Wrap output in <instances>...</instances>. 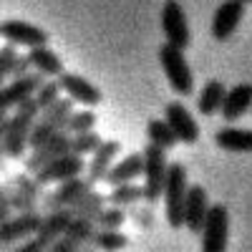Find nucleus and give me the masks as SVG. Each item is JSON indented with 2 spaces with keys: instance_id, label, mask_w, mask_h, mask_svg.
<instances>
[{
  "instance_id": "nucleus-8",
  "label": "nucleus",
  "mask_w": 252,
  "mask_h": 252,
  "mask_svg": "<svg viewBox=\"0 0 252 252\" xmlns=\"http://www.w3.org/2000/svg\"><path fill=\"white\" fill-rule=\"evenodd\" d=\"M83 172H86V159L78 157V154H63L56 161L40 166V169L33 174V179L40 189H43L48 184H61V182L83 177Z\"/></svg>"
},
{
  "instance_id": "nucleus-26",
  "label": "nucleus",
  "mask_w": 252,
  "mask_h": 252,
  "mask_svg": "<svg viewBox=\"0 0 252 252\" xmlns=\"http://www.w3.org/2000/svg\"><path fill=\"white\" fill-rule=\"evenodd\" d=\"M146 136H149V144L159 146V149H164V152L174 149V146L179 144L174 131L169 129V124H166L164 119H149V124H146Z\"/></svg>"
},
{
  "instance_id": "nucleus-20",
  "label": "nucleus",
  "mask_w": 252,
  "mask_h": 252,
  "mask_svg": "<svg viewBox=\"0 0 252 252\" xmlns=\"http://www.w3.org/2000/svg\"><path fill=\"white\" fill-rule=\"evenodd\" d=\"M250 109H252V83H237V86L227 89L220 114H222V119L227 124H235Z\"/></svg>"
},
{
  "instance_id": "nucleus-38",
  "label": "nucleus",
  "mask_w": 252,
  "mask_h": 252,
  "mask_svg": "<svg viewBox=\"0 0 252 252\" xmlns=\"http://www.w3.org/2000/svg\"><path fill=\"white\" fill-rule=\"evenodd\" d=\"M78 252H94V250H89V247H83V250H78Z\"/></svg>"
},
{
  "instance_id": "nucleus-31",
  "label": "nucleus",
  "mask_w": 252,
  "mask_h": 252,
  "mask_svg": "<svg viewBox=\"0 0 252 252\" xmlns=\"http://www.w3.org/2000/svg\"><path fill=\"white\" fill-rule=\"evenodd\" d=\"M126 222V212L121 207H103L96 217V229H121Z\"/></svg>"
},
{
  "instance_id": "nucleus-9",
  "label": "nucleus",
  "mask_w": 252,
  "mask_h": 252,
  "mask_svg": "<svg viewBox=\"0 0 252 252\" xmlns=\"http://www.w3.org/2000/svg\"><path fill=\"white\" fill-rule=\"evenodd\" d=\"M94 189V184L86 177H76L68 182H61L53 192H48L40 199V212H56V209H71L81 197H86Z\"/></svg>"
},
{
  "instance_id": "nucleus-1",
  "label": "nucleus",
  "mask_w": 252,
  "mask_h": 252,
  "mask_svg": "<svg viewBox=\"0 0 252 252\" xmlns=\"http://www.w3.org/2000/svg\"><path fill=\"white\" fill-rule=\"evenodd\" d=\"M38 114L40 109H38L35 98H28L20 106H15L13 116H8V126L3 134V146H5L8 159H20L28 152V136H31V129H33Z\"/></svg>"
},
{
  "instance_id": "nucleus-23",
  "label": "nucleus",
  "mask_w": 252,
  "mask_h": 252,
  "mask_svg": "<svg viewBox=\"0 0 252 252\" xmlns=\"http://www.w3.org/2000/svg\"><path fill=\"white\" fill-rule=\"evenodd\" d=\"M73 215L71 209H56V212H46L43 215V222H40V229L35 232V237L43 242L46 247H51L63 232H66V227L71 224Z\"/></svg>"
},
{
  "instance_id": "nucleus-16",
  "label": "nucleus",
  "mask_w": 252,
  "mask_h": 252,
  "mask_svg": "<svg viewBox=\"0 0 252 252\" xmlns=\"http://www.w3.org/2000/svg\"><path fill=\"white\" fill-rule=\"evenodd\" d=\"M209 212V197H207V189L202 184H192L187 189V199H184V227L189 229L192 235H202V224L207 220Z\"/></svg>"
},
{
  "instance_id": "nucleus-21",
  "label": "nucleus",
  "mask_w": 252,
  "mask_h": 252,
  "mask_svg": "<svg viewBox=\"0 0 252 252\" xmlns=\"http://www.w3.org/2000/svg\"><path fill=\"white\" fill-rule=\"evenodd\" d=\"M215 144L222 152H235V154H250L252 152V129H240V126H220L215 131Z\"/></svg>"
},
{
  "instance_id": "nucleus-25",
  "label": "nucleus",
  "mask_w": 252,
  "mask_h": 252,
  "mask_svg": "<svg viewBox=\"0 0 252 252\" xmlns=\"http://www.w3.org/2000/svg\"><path fill=\"white\" fill-rule=\"evenodd\" d=\"M126 245H129V237L119 229H96L86 247L94 252H121Z\"/></svg>"
},
{
  "instance_id": "nucleus-7",
  "label": "nucleus",
  "mask_w": 252,
  "mask_h": 252,
  "mask_svg": "<svg viewBox=\"0 0 252 252\" xmlns=\"http://www.w3.org/2000/svg\"><path fill=\"white\" fill-rule=\"evenodd\" d=\"M161 31H164V43H169L179 51H184L192 40V33H189V20L187 13L182 8L179 0H166L161 5Z\"/></svg>"
},
{
  "instance_id": "nucleus-17",
  "label": "nucleus",
  "mask_w": 252,
  "mask_h": 252,
  "mask_svg": "<svg viewBox=\"0 0 252 252\" xmlns=\"http://www.w3.org/2000/svg\"><path fill=\"white\" fill-rule=\"evenodd\" d=\"M245 15V3L242 0H222L212 15V35L215 40H227L240 26Z\"/></svg>"
},
{
  "instance_id": "nucleus-35",
  "label": "nucleus",
  "mask_w": 252,
  "mask_h": 252,
  "mask_svg": "<svg viewBox=\"0 0 252 252\" xmlns=\"http://www.w3.org/2000/svg\"><path fill=\"white\" fill-rule=\"evenodd\" d=\"M0 252H48V247L40 242L38 237H31L26 242H18L13 247H0Z\"/></svg>"
},
{
  "instance_id": "nucleus-24",
  "label": "nucleus",
  "mask_w": 252,
  "mask_h": 252,
  "mask_svg": "<svg viewBox=\"0 0 252 252\" xmlns=\"http://www.w3.org/2000/svg\"><path fill=\"white\" fill-rule=\"evenodd\" d=\"M224 94H227L224 83H222L220 78H209L204 86H202L199 96H197V111H199L202 116H215V114H220L222 101H224Z\"/></svg>"
},
{
  "instance_id": "nucleus-29",
  "label": "nucleus",
  "mask_w": 252,
  "mask_h": 252,
  "mask_svg": "<svg viewBox=\"0 0 252 252\" xmlns=\"http://www.w3.org/2000/svg\"><path fill=\"white\" fill-rule=\"evenodd\" d=\"M101 134L98 131H83V134H76L71 136V154H78V157H86V154H94L98 146H101Z\"/></svg>"
},
{
  "instance_id": "nucleus-39",
  "label": "nucleus",
  "mask_w": 252,
  "mask_h": 252,
  "mask_svg": "<svg viewBox=\"0 0 252 252\" xmlns=\"http://www.w3.org/2000/svg\"><path fill=\"white\" fill-rule=\"evenodd\" d=\"M242 3H245V5H247V3H252V0H242Z\"/></svg>"
},
{
  "instance_id": "nucleus-11",
  "label": "nucleus",
  "mask_w": 252,
  "mask_h": 252,
  "mask_svg": "<svg viewBox=\"0 0 252 252\" xmlns=\"http://www.w3.org/2000/svg\"><path fill=\"white\" fill-rule=\"evenodd\" d=\"M0 38H5L8 46H26V48H35V46H48V31L38 28L33 23H26V20H3L0 23Z\"/></svg>"
},
{
  "instance_id": "nucleus-32",
  "label": "nucleus",
  "mask_w": 252,
  "mask_h": 252,
  "mask_svg": "<svg viewBox=\"0 0 252 252\" xmlns=\"http://www.w3.org/2000/svg\"><path fill=\"white\" fill-rule=\"evenodd\" d=\"M10 182H13V184H15L23 194H28L31 199L40 202V194H43V189H40V187L35 184L33 174H28V172H15V174L10 177Z\"/></svg>"
},
{
  "instance_id": "nucleus-3",
  "label": "nucleus",
  "mask_w": 252,
  "mask_h": 252,
  "mask_svg": "<svg viewBox=\"0 0 252 252\" xmlns=\"http://www.w3.org/2000/svg\"><path fill=\"white\" fill-rule=\"evenodd\" d=\"M157 56H159V63H161L164 76L169 81L172 91L179 94L182 98L192 96L194 94V76H192V68H189V63L184 58V51H179L169 43H161Z\"/></svg>"
},
{
  "instance_id": "nucleus-28",
  "label": "nucleus",
  "mask_w": 252,
  "mask_h": 252,
  "mask_svg": "<svg viewBox=\"0 0 252 252\" xmlns=\"http://www.w3.org/2000/svg\"><path fill=\"white\" fill-rule=\"evenodd\" d=\"M96 126V114L94 111H71L66 124H63V134L68 136H76V134H83V131H94Z\"/></svg>"
},
{
  "instance_id": "nucleus-15",
  "label": "nucleus",
  "mask_w": 252,
  "mask_h": 252,
  "mask_svg": "<svg viewBox=\"0 0 252 252\" xmlns=\"http://www.w3.org/2000/svg\"><path fill=\"white\" fill-rule=\"evenodd\" d=\"M63 154H71V136L63 134V131H58L56 136H51L46 144H40L38 149H33V152L23 159V169H26L28 174H35L40 166L56 161V159L63 157Z\"/></svg>"
},
{
  "instance_id": "nucleus-30",
  "label": "nucleus",
  "mask_w": 252,
  "mask_h": 252,
  "mask_svg": "<svg viewBox=\"0 0 252 252\" xmlns=\"http://www.w3.org/2000/svg\"><path fill=\"white\" fill-rule=\"evenodd\" d=\"M35 103H38V109L43 111L48 106H53V103L61 98V86H58V78H46L43 81V86H40L35 94H33Z\"/></svg>"
},
{
  "instance_id": "nucleus-14",
  "label": "nucleus",
  "mask_w": 252,
  "mask_h": 252,
  "mask_svg": "<svg viewBox=\"0 0 252 252\" xmlns=\"http://www.w3.org/2000/svg\"><path fill=\"white\" fill-rule=\"evenodd\" d=\"M58 86L66 94V98H71L73 103H81V106H86V109L98 106L101 98H103V94L89 78H83L81 73H73V71H63L58 76Z\"/></svg>"
},
{
  "instance_id": "nucleus-12",
  "label": "nucleus",
  "mask_w": 252,
  "mask_h": 252,
  "mask_svg": "<svg viewBox=\"0 0 252 252\" xmlns=\"http://www.w3.org/2000/svg\"><path fill=\"white\" fill-rule=\"evenodd\" d=\"M43 81L46 78L38 71H31L23 78H13L10 83H5V86L0 89V114H8L10 109L20 106L23 101L33 98V94L43 86Z\"/></svg>"
},
{
  "instance_id": "nucleus-36",
  "label": "nucleus",
  "mask_w": 252,
  "mask_h": 252,
  "mask_svg": "<svg viewBox=\"0 0 252 252\" xmlns=\"http://www.w3.org/2000/svg\"><path fill=\"white\" fill-rule=\"evenodd\" d=\"M33 68H31V61H28V56H20L18 53V58H15V63H13V68H10V81L13 78H23V76H28Z\"/></svg>"
},
{
  "instance_id": "nucleus-27",
  "label": "nucleus",
  "mask_w": 252,
  "mask_h": 252,
  "mask_svg": "<svg viewBox=\"0 0 252 252\" xmlns=\"http://www.w3.org/2000/svg\"><path fill=\"white\" fill-rule=\"evenodd\" d=\"M144 199V189L139 184H119V187H111V192L106 194V202L111 207H134L136 202Z\"/></svg>"
},
{
  "instance_id": "nucleus-18",
  "label": "nucleus",
  "mask_w": 252,
  "mask_h": 252,
  "mask_svg": "<svg viewBox=\"0 0 252 252\" xmlns=\"http://www.w3.org/2000/svg\"><path fill=\"white\" fill-rule=\"evenodd\" d=\"M121 154V141L116 139H103L101 146L91 154V161L86 164V177L91 184H98L103 182V177H106V172L111 169V164L116 161V157Z\"/></svg>"
},
{
  "instance_id": "nucleus-22",
  "label": "nucleus",
  "mask_w": 252,
  "mask_h": 252,
  "mask_svg": "<svg viewBox=\"0 0 252 252\" xmlns=\"http://www.w3.org/2000/svg\"><path fill=\"white\" fill-rule=\"evenodd\" d=\"M28 61H31V68L33 71H38L43 78H58L63 71V61H61V56L56 53V51H51L48 46H35V48H31L28 53Z\"/></svg>"
},
{
  "instance_id": "nucleus-2",
  "label": "nucleus",
  "mask_w": 252,
  "mask_h": 252,
  "mask_svg": "<svg viewBox=\"0 0 252 252\" xmlns=\"http://www.w3.org/2000/svg\"><path fill=\"white\" fill-rule=\"evenodd\" d=\"M187 166L182 161H172L166 169V182H164V217L172 229L184 227V199H187Z\"/></svg>"
},
{
  "instance_id": "nucleus-33",
  "label": "nucleus",
  "mask_w": 252,
  "mask_h": 252,
  "mask_svg": "<svg viewBox=\"0 0 252 252\" xmlns=\"http://www.w3.org/2000/svg\"><path fill=\"white\" fill-rule=\"evenodd\" d=\"M18 58V48L15 46H3L0 48V89L5 86V81L10 78V68H13V63Z\"/></svg>"
},
{
  "instance_id": "nucleus-6",
  "label": "nucleus",
  "mask_w": 252,
  "mask_h": 252,
  "mask_svg": "<svg viewBox=\"0 0 252 252\" xmlns=\"http://www.w3.org/2000/svg\"><path fill=\"white\" fill-rule=\"evenodd\" d=\"M229 240V209L220 204H209L207 220L202 224V252H227Z\"/></svg>"
},
{
  "instance_id": "nucleus-5",
  "label": "nucleus",
  "mask_w": 252,
  "mask_h": 252,
  "mask_svg": "<svg viewBox=\"0 0 252 252\" xmlns=\"http://www.w3.org/2000/svg\"><path fill=\"white\" fill-rule=\"evenodd\" d=\"M73 111V101L66 98V96H61L53 106L43 109L38 114L35 124H33V129H31V136H28V149H38L40 144H46L51 136H56L58 131H63V124H66L68 114Z\"/></svg>"
},
{
  "instance_id": "nucleus-4",
  "label": "nucleus",
  "mask_w": 252,
  "mask_h": 252,
  "mask_svg": "<svg viewBox=\"0 0 252 252\" xmlns=\"http://www.w3.org/2000/svg\"><path fill=\"white\" fill-rule=\"evenodd\" d=\"M144 202L146 204H157L164 194V182H166V169H169V161H166V152L159 149L154 144H146L144 149Z\"/></svg>"
},
{
  "instance_id": "nucleus-10",
  "label": "nucleus",
  "mask_w": 252,
  "mask_h": 252,
  "mask_svg": "<svg viewBox=\"0 0 252 252\" xmlns=\"http://www.w3.org/2000/svg\"><path fill=\"white\" fill-rule=\"evenodd\" d=\"M43 222V212H20L13 215L10 220H5L0 224V247H13L18 242H26L31 237H35V232L40 229Z\"/></svg>"
},
{
  "instance_id": "nucleus-13",
  "label": "nucleus",
  "mask_w": 252,
  "mask_h": 252,
  "mask_svg": "<svg viewBox=\"0 0 252 252\" xmlns=\"http://www.w3.org/2000/svg\"><path fill=\"white\" fill-rule=\"evenodd\" d=\"M164 121L169 124V129L174 131L177 141H182V144H197L199 141V124L182 101L166 103L164 106Z\"/></svg>"
},
{
  "instance_id": "nucleus-37",
  "label": "nucleus",
  "mask_w": 252,
  "mask_h": 252,
  "mask_svg": "<svg viewBox=\"0 0 252 252\" xmlns=\"http://www.w3.org/2000/svg\"><path fill=\"white\" fill-rule=\"evenodd\" d=\"M13 217V209H10V202H8V194H5V189L3 184H0V224H3L5 220Z\"/></svg>"
},
{
  "instance_id": "nucleus-34",
  "label": "nucleus",
  "mask_w": 252,
  "mask_h": 252,
  "mask_svg": "<svg viewBox=\"0 0 252 252\" xmlns=\"http://www.w3.org/2000/svg\"><path fill=\"white\" fill-rule=\"evenodd\" d=\"M126 217H131L136 224H141V227H152L154 224V212H152V207L146 204V207H131L129 212H126Z\"/></svg>"
},
{
  "instance_id": "nucleus-19",
  "label": "nucleus",
  "mask_w": 252,
  "mask_h": 252,
  "mask_svg": "<svg viewBox=\"0 0 252 252\" xmlns=\"http://www.w3.org/2000/svg\"><path fill=\"white\" fill-rule=\"evenodd\" d=\"M144 172V154L141 152H129L126 157H121L119 161L111 164V169L106 172L103 182L109 187H119V184H134L136 177H141Z\"/></svg>"
}]
</instances>
